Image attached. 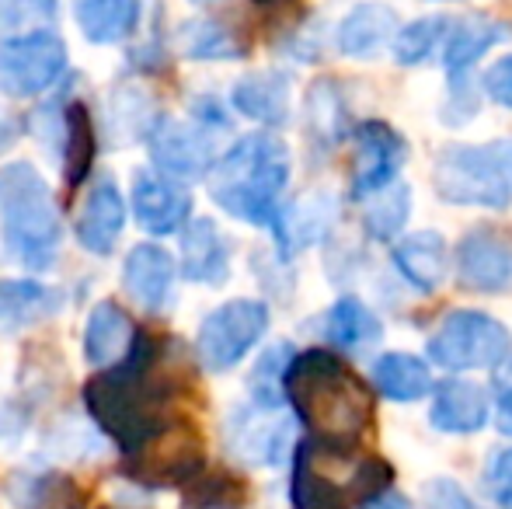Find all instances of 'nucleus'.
<instances>
[{
    "label": "nucleus",
    "instance_id": "2",
    "mask_svg": "<svg viewBox=\"0 0 512 509\" xmlns=\"http://www.w3.org/2000/svg\"><path fill=\"white\" fill-rule=\"evenodd\" d=\"M283 401L310 429V440L356 447L373 426V387L331 349L293 353L283 377Z\"/></svg>",
    "mask_w": 512,
    "mask_h": 509
},
{
    "label": "nucleus",
    "instance_id": "28",
    "mask_svg": "<svg viewBox=\"0 0 512 509\" xmlns=\"http://www.w3.org/2000/svg\"><path fill=\"white\" fill-rule=\"evenodd\" d=\"M63 293L42 279H4L0 283V325L32 328L60 314Z\"/></svg>",
    "mask_w": 512,
    "mask_h": 509
},
{
    "label": "nucleus",
    "instance_id": "4",
    "mask_svg": "<svg viewBox=\"0 0 512 509\" xmlns=\"http://www.w3.org/2000/svg\"><path fill=\"white\" fill-rule=\"evenodd\" d=\"M0 245L25 272L53 269L60 255V203L32 161L0 164Z\"/></svg>",
    "mask_w": 512,
    "mask_h": 509
},
{
    "label": "nucleus",
    "instance_id": "21",
    "mask_svg": "<svg viewBox=\"0 0 512 509\" xmlns=\"http://www.w3.org/2000/svg\"><path fill=\"white\" fill-rule=\"evenodd\" d=\"M394 269L418 293H436L450 272V248L439 231H415L394 245Z\"/></svg>",
    "mask_w": 512,
    "mask_h": 509
},
{
    "label": "nucleus",
    "instance_id": "37",
    "mask_svg": "<svg viewBox=\"0 0 512 509\" xmlns=\"http://www.w3.org/2000/svg\"><path fill=\"white\" fill-rule=\"evenodd\" d=\"M485 489L495 503L512 506V447L499 450L485 464Z\"/></svg>",
    "mask_w": 512,
    "mask_h": 509
},
{
    "label": "nucleus",
    "instance_id": "30",
    "mask_svg": "<svg viewBox=\"0 0 512 509\" xmlns=\"http://www.w3.org/2000/svg\"><path fill=\"white\" fill-rule=\"evenodd\" d=\"M373 391L384 394L387 401L411 405L432 394V370L411 353H384L373 360Z\"/></svg>",
    "mask_w": 512,
    "mask_h": 509
},
{
    "label": "nucleus",
    "instance_id": "25",
    "mask_svg": "<svg viewBox=\"0 0 512 509\" xmlns=\"http://www.w3.org/2000/svg\"><path fill=\"white\" fill-rule=\"evenodd\" d=\"M133 335L136 328L126 307L115 304V300H98L91 307L88 321H84V360L98 370L112 367V363H119L126 356Z\"/></svg>",
    "mask_w": 512,
    "mask_h": 509
},
{
    "label": "nucleus",
    "instance_id": "36",
    "mask_svg": "<svg viewBox=\"0 0 512 509\" xmlns=\"http://www.w3.org/2000/svg\"><path fill=\"white\" fill-rule=\"evenodd\" d=\"M60 18V0H0V35H21L46 28Z\"/></svg>",
    "mask_w": 512,
    "mask_h": 509
},
{
    "label": "nucleus",
    "instance_id": "5",
    "mask_svg": "<svg viewBox=\"0 0 512 509\" xmlns=\"http://www.w3.org/2000/svg\"><path fill=\"white\" fill-rule=\"evenodd\" d=\"M352 454V447L304 440L293 454L290 503L293 509H352V499H370L391 489V464L384 457H363L349 475H338V464Z\"/></svg>",
    "mask_w": 512,
    "mask_h": 509
},
{
    "label": "nucleus",
    "instance_id": "9",
    "mask_svg": "<svg viewBox=\"0 0 512 509\" xmlns=\"http://www.w3.org/2000/svg\"><path fill=\"white\" fill-rule=\"evenodd\" d=\"M206 468L203 433L192 422L175 419L140 450L126 454V475L147 489H185Z\"/></svg>",
    "mask_w": 512,
    "mask_h": 509
},
{
    "label": "nucleus",
    "instance_id": "34",
    "mask_svg": "<svg viewBox=\"0 0 512 509\" xmlns=\"http://www.w3.org/2000/svg\"><path fill=\"white\" fill-rule=\"evenodd\" d=\"M450 28V18H418L411 25L398 28L394 35L391 49H394V60L401 67H418V63L432 60L443 46V35Z\"/></svg>",
    "mask_w": 512,
    "mask_h": 509
},
{
    "label": "nucleus",
    "instance_id": "17",
    "mask_svg": "<svg viewBox=\"0 0 512 509\" xmlns=\"http://www.w3.org/2000/svg\"><path fill=\"white\" fill-rule=\"evenodd\" d=\"M488 415H492V401H488V391L478 381L450 377L443 384H432L429 422L439 433L471 436L488 426Z\"/></svg>",
    "mask_w": 512,
    "mask_h": 509
},
{
    "label": "nucleus",
    "instance_id": "45",
    "mask_svg": "<svg viewBox=\"0 0 512 509\" xmlns=\"http://www.w3.org/2000/svg\"><path fill=\"white\" fill-rule=\"evenodd\" d=\"M255 4H269V7H276V4H290V0H255Z\"/></svg>",
    "mask_w": 512,
    "mask_h": 509
},
{
    "label": "nucleus",
    "instance_id": "41",
    "mask_svg": "<svg viewBox=\"0 0 512 509\" xmlns=\"http://www.w3.org/2000/svg\"><path fill=\"white\" fill-rule=\"evenodd\" d=\"M359 509H415V506H411V499L401 496V492L384 489V492H377V496L363 499V503H359Z\"/></svg>",
    "mask_w": 512,
    "mask_h": 509
},
{
    "label": "nucleus",
    "instance_id": "10",
    "mask_svg": "<svg viewBox=\"0 0 512 509\" xmlns=\"http://www.w3.org/2000/svg\"><path fill=\"white\" fill-rule=\"evenodd\" d=\"M67 74V42L53 28H35L0 42V91L7 98L46 95Z\"/></svg>",
    "mask_w": 512,
    "mask_h": 509
},
{
    "label": "nucleus",
    "instance_id": "38",
    "mask_svg": "<svg viewBox=\"0 0 512 509\" xmlns=\"http://www.w3.org/2000/svg\"><path fill=\"white\" fill-rule=\"evenodd\" d=\"M425 506L429 509H481L453 478H432V482H425Z\"/></svg>",
    "mask_w": 512,
    "mask_h": 509
},
{
    "label": "nucleus",
    "instance_id": "3",
    "mask_svg": "<svg viewBox=\"0 0 512 509\" xmlns=\"http://www.w3.org/2000/svg\"><path fill=\"white\" fill-rule=\"evenodd\" d=\"M293 175V157L279 136L248 133L216 154L206 175L209 199L227 217L251 227H272L283 210V192Z\"/></svg>",
    "mask_w": 512,
    "mask_h": 509
},
{
    "label": "nucleus",
    "instance_id": "6",
    "mask_svg": "<svg viewBox=\"0 0 512 509\" xmlns=\"http://www.w3.org/2000/svg\"><path fill=\"white\" fill-rule=\"evenodd\" d=\"M432 189L450 206H478V210L512 206V178L502 161L499 140L446 143L432 161Z\"/></svg>",
    "mask_w": 512,
    "mask_h": 509
},
{
    "label": "nucleus",
    "instance_id": "11",
    "mask_svg": "<svg viewBox=\"0 0 512 509\" xmlns=\"http://www.w3.org/2000/svg\"><path fill=\"white\" fill-rule=\"evenodd\" d=\"M147 150L157 171L175 182H189V178H206L216 161V136L192 119H171L161 116L147 129Z\"/></svg>",
    "mask_w": 512,
    "mask_h": 509
},
{
    "label": "nucleus",
    "instance_id": "29",
    "mask_svg": "<svg viewBox=\"0 0 512 509\" xmlns=\"http://www.w3.org/2000/svg\"><path fill=\"white\" fill-rule=\"evenodd\" d=\"M304 123H307V140L321 150H331L349 136V105L335 81L321 77L310 84L307 102H304Z\"/></svg>",
    "mask_w": 512,
    "mask_h": 509
},
{
    "label": "nucleus",
    "instance_id": "35",
    "mask_svg": "<svg viewBox=\"0 0 512 509\" xmlns=\"http://www.w3.org/2000/svg\"><path fill=\"white\" fill-rule=\"evenodd\" d=\"M293 360V346L290 342H276L258 356L255 370H251V401L258 408H279L283 405V377L286 367Z\"/></svg>",
    "mask_w": 512,
    "mask_h": 509
},
{
    "label": "nucleus",
    "instance_id": "13",
    "mask_svg": "<svg viewBox=\"0 0 512 509\" xmlns=\"http://www.w3.org/2000/svg\"><path fill=\"white\" fill-rule=\"evenodd\" d=\"M457 283L474 293H506L512 290V238L495 227H474L460 238Z\"/></svg>",
    "mask_w": 512,
    "mask_h": 509
},
{
    "label": "nucleus",
    "instance_id": "19",
    "mask_svg": "<svg viewBox=\"0 0 512 509\" xmlns=\"http://www.w3.org/2000/svg\"><path fill=\"white\" fill-rule=\"evenodd\" d=\"M398 28H401V21H398V14H394V7L366 0V4H356L338 21L335 46H338V53L352 56V60H373V56H380L391 46Z\"/></svg>",
    "mask_w": 512,
    "mask_h": 509
},
{
    "label": "nucleus",
    "instance_id": "39",
    "mask_svg": "<svg viewBox=\"0 0 512 509\" xmlns=\"http://www.w3.org/2000/svg\"><path fill=\"white\" fill-rule=\"evenodd\" d=\"M481 88H485V95L492 98L495 105H502V109L512 112V53L499 56V60L485 70Z\"/></svg>",
    "mask_w": 512,
    "mask_h": 509
},
{
    "label": "nucleus",
    "instance_id": "46",
    "mask_svg": "<svg viewBox=\"0 0 512 509\" xmlns=\"http://www.w3.org/2000/svg\"><path fill=\"white\" fill-rule=\"evenodd\" d=\"M439 4H450V0H439Z\"/></svg>",
    "mask_w": 512,
    "mask_h": 509
},
{
    "label": "nucleus",
    "instance_id": "18",
    "mask_svg": "<svg viewBox=\"0 0 512 509\" xmlns=\"http://www.w3.org/2000/svg\"><path fill=\"white\" fill-rule=\"evenodd\" d=\"M182 272L189 283L199 286H223L230 279V241L209 217H192L182 227Z\"/></svg>",
    "mask_w": 512,
    "mask_h": 509
},
{
    "label": "nucleus",
    "instance_id": "24",
    "mask_svg": "<svg viewBox=\"0 0 512 509\" xmlns=\"http://www.w3.org/2000/svg\"><path fill=\"white\" fill-rule=\"evenodd\" d=\"M234 450L251 464H279L290 447V422L279 419L276 408H258L251 405L241 412L230 429Z\"/></svg>",
    "mask_w": 512,
    "mask_h": 509
},
{
    "label": "nucleus",
    "instance_id": "20",
    "mask_svg": "<svg viewBox=\"0 0 512 509\" xmlns=\"http://www.w3.org/2000/svg\"><path fill=\"white\" fill-rule=\"evenodd\" d=\"M230 105L258 126H269V129L286 126L293 109L290 77L283 70H258V74L241 77L234 84V91H230Z\"/></svg>",
    "mask_w": 512,
    "mask_h": 509
},
{
    "label": "nucleus",
    "instance_id": "44",
    "mask_svg": "<svg viewBox=\"0 0 512 509\" xmlns=\"http://www.w3.org/2000/svg\"><path fill=\"white\" fill-rule=\"evenodd\" d=\"M499 150H502V161H506V171H509V178H512V136H502Z\"/></svg>",
    "mask_w": 512,
    "mask_h": 509
},
{
    "label": "nucleus",
    "instance_id": "27",
    "mask_svg": "<svg viewBox=\"0 0 512 509\" xmlns=\"http://www.w3.org/2000/svg\"><path fill=\"white\" fill-rule=\"evenodd\" d=\"M74 18L91 46H115L140 28L143 0H74Z\"/></svg>",
    "mask_w": 512,
    "mask_h": 509
},
{
    "label": "nucleus",
    "instance_id": "43",
    "mask_svg": "<svg viewBox=\"0 0 512 509\" xmlns=\"http://www.w3.org/2000/svg\"><path fill=\"white\" fill-rule=\"evenodd\" d=\"M14 140H18V123H14L11 116H0V154H4Z\"/></svg>",
    "mask_w": 512,
    "mask_h": 509
},
{
    "label": "nucleus",
    "instance_id": "42",
    "mask_svg": "<svg viewBox=\"0 0 512 509\" xmlns=\"http://www.w3.org/2000/svg\"><path fill=\"white\" fill-rule=\"evenodd\" d=\"M495 426H499L502 436H512V384L495 401Z\"/></svg>",
    "mask_w": 512,
    "mask_h": 509
},
{
    "label": "nucleus",
    "instance_id": "23",
    "mask_svg": "<svg viewBox=\"0 0 512 509\" xmlns=\"http://www.w3.org/2000/svg\"><path fill=\"white\" fill-rule=\"evenodd\" d=\"M506 21L485 18V14H467L460 21H450L439 46V60L450 74H471V67L488 53L492 46H499L502 39H509Z\"/></svg>",
    "mask_w": 512,
    "mask_h": 509
},
{
    "label": "nucleus",
    "instance_id": "8",
    "mask_svg": "<svg viewBox=\"0 0 512 509\" xmlns=\"http://www.w3.org/2000/svg\"><path fill=\"white\" fill-rule=\"evenodd\" d=\"M269 304L255 297H237L213 307L196 332V356L199 367L209 374H227L234 370L269 332Z\"/></svg>",
    "mask_w": 512,
    "mask_h": 509
},
{
    "label": "nucleus",
    "instance_id": "15",
    "mask_svg": "<svg viewBox=\"0 0 512 509\" xmlns=\"http://www.w3.org/2000/svg\"><path fill=\"white\" fill-rule=\"evenodd\" d=\"M178 283V262L168 248L154 245V241H140L129 248L126 262H122V290L129 293L133 304L143 311H168L175 300Z\"/></svg>",
    "mask_w": 512,
    "mask_h": 509
},
{
    "label": "nucleus",
    "instance_id": "32",
    "mask_svg": "<svg viewBox=\"0 0 512 509\" xmlns=\"http://www.w3.org/2000/svg\"><path fill=\"white\" fill-rule=\"evenodd\" d=\"M175 42H178V53L199 63H223V60H241V56H248L244 53L248 46L241 42V35L216 18L185 21V25L178 28Z\"/></svg>",
    "mask_w": 512,
    "mask_h": 509
},
{
    "label": "nucleus",
    "instance_id": "40",
    "mask_svg": "<svg viewBox=\"0 0 512 509\" xmlns=\"http://www.w3.org/2000/svg\"><path fill=\"white\" fill-rule=\"evenodd\" d=\"M192 123H199L209 133H220V129H230V116L213 95H199L192 102Z\"/></svg>",
    "mask_w": 512,
    "mask_h": 509
},
{
    "label": "nucleus",
    "instance_id": "7",
    "mask_svg": "<svg viewBox=\"0 0 512 509\" xmlns=\"http://www.w3.org/2000/svg\"><path fill=\"white\" fill-rule=\"evenodd\" d=\"M429 360L450 374H467V370H495L509 360L512 335L499 318L474 307L450 311L439 321L436 335L425 346Z\"/></svg>",
    "mask_w": 512,
    "mask_h": 509
},
{
    "label": "nucleus",
    "instance_id": "16",
    "mask_svg": "<svg viewBox=\"0 0 512 509\" xmlns=\"http://www.w3.org/2000/svg\"><path fill=\"white\" fill-rule=\"evenodd\" d=\"M122 231H126V199H122L115 178H98L84 196L81 210H77V245L88 255L108 258L119 245Z\"/></svg>",
    "mask_w": 512,
    "mask_h": 509
},
{
    "label": "nucleus",
    "instance_id": "22",
    "mask_svg": "<svg viewBox=\"0 0 512 509\" xmlns=\"http://www.w3.org/2000/svg\"><path fill=\"white\" fill-rule=\"evenodd\" d=\"M335 217H338L335 199L324 196V192H317V196H307V199H300V203L279 210L276 220H272V234H276L279 255L290 258V255L304 252V248H310V245H317V241L331 231Z\"/></svg>",
    "mask_w": 512,
    "mask_h": 509
},
{
    "label": "nucleus",
    "instance_id": "14",
    "mask_svg": "<svg viewBox=\"0 0 512 509\" xmlns=\"http://www.w3.org/2000/svg\"><path fill=\"white\" fill-rule=\"evenodd\" d=\"M129 210L147 234L168 238L192 220V192L175 178L161 175V171H136Z\"/></svg>",
    "mask_w": 512,
    "mask_h": 509
},
{
    "label": "nucleus",
    "instance_id": "33",
    "mask_svg": "<svg viewBox=\"0 0 512 509\" xmlns=\"http://www.w3.org/2000/svg\"><path fill=\"white\" fill-rule=\"evenodd\" d=\"M411 217V189L391 182L363 199V227L373 241H394Z\"/></svg>",
    "mask_w": 512,
    "mask_h": 509
},
{
    "label": "nucleus",
    "instance_id": "31",
    "mask_svg": "<svg viewBox=\"0 0 512 509\" xmlns=\"http://www.w3.org/2000/svg\"><path fill=\"white\" fill-rule=\"evenodd\" d=\"M324 332H328L331 346L345 349V353H359L384 335V325L370 304H363L359 297H342L324 314Z\"/></svg>",
    "mask_w": 512,
    "mask_h": 509
},
{
    "label": "nucleus",
    "instance_id": "1",
    "mask_svg": "<svg viewBox=\"0 0 512 509\" xmlns=\"http://www.w3.org/2000/svg\"><path fill=\"white\" fill-rule=\"evenodd\" d=\"M164 349L168 342L143 328L133 335L126 356L98 370L81 391L88 415L108 440H115L122 457L140 450L175 422L171 405H175L178 381L164 370Z\"/></svg>",
    "mask_w": 512,
    "mask_h": 509
},
{
    "label": "nucleus",
    "instance_id": "26",
    "mask_svg": "<svg viewBox=\"0 0 512 509\" xmlns=\"http://www.w3.org/2000/svg\"><path fill=\"white\" fill-rule=\"evenodd\" d=\"M60 168L67 189L88 182L98 154V129L91 119V109L84 102H67L60 112Z\"/></svg>",
    "mask_w": 512,
    "mask_h": 509
},
{
    "label": "nucleus",
    "instance_id": "12",
    "mask_svg": "<svg viewBox=\"0 0 512 509\" xmlns=\"http://www.w3.org/2000/svg\"><path fill=\"white\" fill-rule=\"evenodd\" d=\"M408 161V143L394 126L380 119H366L352 129V175L349 189L356 199L398 182V171Z\"/></svg>",
    "mask_w": 512,
    "mask_h": 509
}]
</instances>
